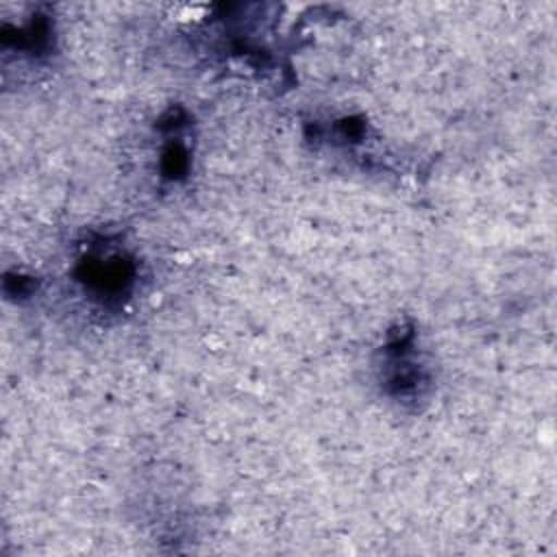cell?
Segmentation results:
<instances>
[{
  "label": "cell",
  "instance_id": "obj_1",
  "mask_svg": "<svg viewBox=\"0 0 557 557\" xmlns=\"http://www.w3.org/2000/svg\"><path fill=\"white\" fill-rule=\"evenodd\" d=\"M81 281L85 287L94 289L98 296L107 298L104 294H122L131 285V268L126 259L117 255L109 257H96V259H83V272Z\"/></svg>",
  "mask_w": 557,
  "mask_h": 557
}]
</instances>
